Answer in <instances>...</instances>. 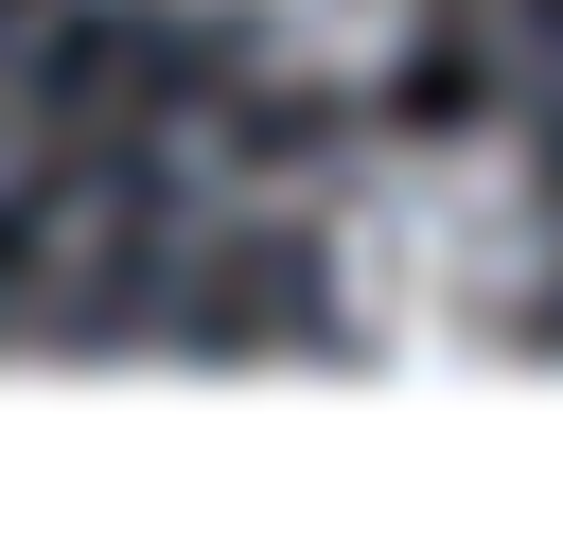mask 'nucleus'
Masks as SVG:
<instances>
[{
    "label": "nucleus",
    "mask_w": 563,
    "mask_h": 545,
    "mask_svg": "<svg viewBox=\"0 0 563 545\" xmlns=\"http://www.w3.org/2000/svg\"><path fill=\"white\" fill-rule=\"evenodd\" d=\"M317 281H334L352 352H387V369L510 352L528 299H545V193H528L510 141H387V158L334 193Z\"/></svg>",
    "instance_id": "f257e3e1"
},
{
    "label": "nucleus",
    "mask_w": 563,
    "mask_h": 545,
    "mask_svg": "<svg viewBox=\"0 0 563 545\" xmlns=\"http://www.w3.org/2000/svg\"><path fill=\"white\" fill-rule=\"evenodd\" d=\"M229 35H246L282 88H369V70L422 35V0H229Z\"/></svg>",
    "instance_id": "f03ea898"
}]
</instances>
